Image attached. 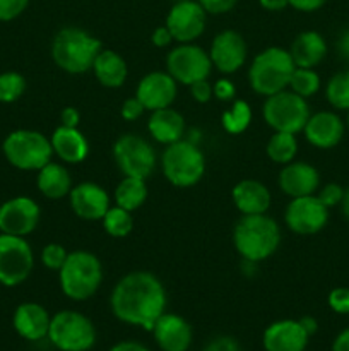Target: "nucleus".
Listing matches in <instances>:
<instances>
[{"label":"nucleus","instance_id":"1","mask_svg":"<svg viewBox=\"0 0 349 351\" xmlns=\"http://www.w3.org/2000/svg\"><path fill=\"white\" fill-rule=\"evenodd\" d=\"M164 285L149 271H132L120 278L109 295V307L120 322L151 331L166 312Z\"/></svg>","mask_w":349,"mask_h":351},{"label":"nucleus","instance_id":"2","mask_svg":"<svg viewBox=\"0 0 349 351\" xmlns=\"http://www.w3.org/2000/svg\"><path fill=\"white\" fill-rule=\"evenodd\" d=\"M279 223L269 215H246L233 230V243L243 261L263 263L276 254L281 243Z\"/></svg>","mask_w":349,"mask_h":351},{"label":"nucleus","instance_id":"3","mask_svg":"<svg viewBox=\"0 0 349 351\" xmlns=\"http://www.w3.org/2000/svg\"><path fill=\"white\" fill-rule=\"evenodd\" d=\"M103 50L101 41L89 31L77 26L62 27L51 40V60L67 74L91 71L96 57Z\"/></svg>","mask_w":349,"mask_h":351},{"label":"nucleus","instance_id":"4","mask_svg":"<svg viewBox=\"0 0 349 351\" xmlns=\"http://www.w3.org/2000/svg\"><path fill=\"white\" fill-rule=\"evenodd\" d=\"M105 271L96 254L89 250L68 252L64 266L58 269V285L68 300L86 302L101 288Z\"/></svg>","mask_w":349,"mask_h":351},{"label":"nucleus","instance_id":"5","mask_svg":"<svg viewBox=\"0 0 349 351\" xmlns=\"http://www.w3.org/2000/svg\"><path fill=\"white\" fill-rule=\"evenodd\" d=\"M294 67L296 65L291 58L289 50L281 47L266 48L257 53L248 67L250 88L263 98L284 91L289 86Z\"/></svg>","mask_w":349,"mask_h":351},{"label":"nucleus","instance_id":"6","mask_svg":"<svg viewBox=\"0 0 349 351\" xmlns=\"http://www.w3.org/2000/svg\"><path fill=\"white\" fill-rule=\"evenodd\" d=\"M161 171L173 187H194L205 173V156L197 143L180 139L164 147L161 154Z\"/></svg>","mask_w":349,"mask_h":351},{"label":"nucleus","instance_id":"7","mask_svg":"<svg viewBox=\"0 0 349 351\" xmlns=\"http://www.w3.org/2000/svg\"><path fill=\"white\" fill-rule=\"evenodd\" d=\"M2 153L10 167L23 171H38L53 158L50 137L40 130L17 129L7 134Z\"/></svg>","mask_w":349,"mask_h":351},{"label":"nucleus","instance_id":"8","mask_svg":"<svg viewBox=\"0 0 349 351\" xmlns=\"http://www.w3.org/2000/svg\"><path fill=\"white\" fill-rule=\"evenodd\" d=\"M47 338L58 351H89L96 343V328L81 312L60 311L51 315Z\"/></svg>","mask_w":349,"mask_h":351},{"label":"nucleus","instance_id":"9","mask_svg":"<svg viewBox=\"0 0 349 351\" xmlns=\"http://www.w3.org/2000/svg\"><path fill=\"white\" fill-rule=\"evenodd\" d=\"M311 112L308 101L291 89L267 96L262 108V117L274 132H303Z\"/></svg>","mask_w":349,"mask_h":351},{"label":"nucleus","instance_id":"10","mask_svg":"<svg viewBox=\"0 0 349 351\" xmlns=\"http://www.w3.org/2000/svg\"><path fill=\"white\" fill-rule=\"evenodd\" d=\"M113 160L123 177L147 178L156 171L157 154L153 144L139 134H123L113 144Z\"/></svg>","mask_w":349,"mask_h":351},{"label":"nucleus","instance_id":"11","mask_svg":"<svg viewBox=\"0 0 349 351\" xmlns=\"http://www.w3.org/2000/svg\"><path fill=\"white\" fill-rule=\"evenodd\" d=\"M34 252L26 237L0 233V285L16 288L31 276Z\"/></svg>","mask_w":349,"mask_h":351},{"label":"nucleus","instance_id":"12","mask_svg":"<svg viewBox=\"0 0 349 351\" xmlns=\"http://www.w3.org/2000/svg\"><path fill=\"white\" fill-rule=\"evenodd\" d=\"M212 69L209 51L195 43H178L166 57V72L178 84L190 86L209 79Z\"/></svg>","mask_w":349,"mask_h":351},{"label":"nucleus","instance_id":"13","mask_svg":"<svg viewBox=\"0 0 349 351\" xmlns=\"http://www.w3.org/2000/svg\"><path fill=\"white\" fill-rule=\"evenodd\" d=\"M328 211L331 209L325 208L315 194L294 197L287 202L284 221L287 228L296 235H317L328 223Z\"/></svg>","mask_w":349,"mask_h":351},{"label":"nucleus","instance_id":"14","mask_svg":"<svg viewBox=\"0 0 349 351\" xmlns=\"http://www.w3.org/2000/svg\"><path fill=\"white\" fill-rule=\"evenodd\" d=\"M207 12L197 0H183L171 5L164 26L177 43H195L204 34Z\"/></svg>","mask_w":349,"mask_h":351},{"label":"nucleus","instance_id":"15","mask_svg":"<svg viewBox=\"0 0 349 351\" xmlns=\"http://www.w3.org/2000/svg\"><path fill=\"white\" fill-rule=\"evenodd\" d=\"M41 208L27 195H16L0 206V233L27 237L38 228Z\"/></svg>","mask_w":349,"mask_h":351},{"label":"nucleus","instance_id":"16","mask_svg":"<svg viewBox=\"0 0 349 351\" xmlns=\"http://www.w3.org/2000/svg\"><path fill=\"white\" fill-rule=\"evenodd\" d=\"M207 51L212 67L221 74L231 75L245 65L248 48L243 34L235 29H224L216 34Z\"/></svg>","mask_w":349,"mask_h":351},{"label":"nucleus","instance_id":"17","mask_svg":"<svg viewBox=\"0 0 349 351\" xmlns=\"http://www.w3.org/2000/svg\"><path fill=\"white\" fill-rule=\"evenodd\" d=\"M67 197L72 213L84 221H101L106 211L112 208L109 194L94 182H81L74 185Z\"/></svg>","mask_w":349,"mask_h":351},{"label":"nucleus","instance_id":"18","mask_svg":"<svg viewBox=\"0 0 349 351\" xmlns=\"http://www.w3.org/2000/svg\"><path fill=\"white\" fill-rule=\"evenodd\" d=\"M135 96L146 112L168 108L178 96V82L166 71H153L140 79Z\"/></svg>","mask_w":349,"mask_h":351},{"label":"nucleus","instance_id":"19","mask_svg":"<svg viewBox=\"0 0 349 351\" xmlns=\"http://www.w3.org/2000/svg\"><path fill=\"white\" fill-rule=\"evenodd\" d=\"M305 139L317 149H332L342 141L346 134V123L341 117L331 110L311 113L303 127Z\"/></svg>","mask_w":349,"mask_h":351},{"label":"nucleus","instance_id":"20","mask_svg":"<svg viewBox=\"0 0 349 351\" xmlns=\"http://www.w3.org/2000/svg\"><path fill=\"white\" fill-rule=\"evenodd\" d=\"M161 351H188L194 341V331L188 321L173 312H164L151 329Z\"/></svg>","mask_w":349,"mask_h":351},{"label":"nucleus","instance_id":"21","mask_svg":"<svg viewBox=\"0 0 349 351\" xmlns=\"http://www.w3.org/2000/svg\"><path fill=\"white\" fill-rule=\"evenodd\" d=\"M277 184L281 192L289 199L313 195L320 187V173L313 165L294 160L281 168Z\"/></svg>","mask_w":349,"mask_h":351},{"label":"nucleus","instance_id":"22","mask_svg":"<svg viewBox=\"0 0 349 351\" xmlns=\"http://www.w3.org/2000/svg\"><path fill=\"white\" fill-rule=\"evenodd\" d=\"M310 335L303 329L300 319H281L266 328L262 346L266 351H305Z\"/></svg>","mask_w":349,"mask_h":351},{"label":"nucleus","instance_id":"23","mask_svg":"<svg viewBox=\"0 0 349 351\" xmlns=\"http://www.w3.org/2000/svg\"><path fill=\"white\" fill-rule=\"evenodd\" d=\"M51 315L43 305L36 302H24L17 305L12 315L14 331L23 339L31 343L41 341L48 336Z\"/></svg>","mask_w":349,"mask_h":351},{"label":"nucleus","instance_id":"24","mask_svg":"<svg viewBox=\"0 0 349 351\" xmlns=\"http://www.w3.org/2000/svg\"><path fill=\"white\" fill-rule=\"evenodd\" d=\"M53 156L64 165H79L89 156V141L79 127L58 125L50 137Z\"/></svg>","mask_w":349,"mask_h":351},{"label":"nucleus","instance_id":"25","mask_svg":"<svg viewBox=\"0 0 349 351\" xmlns=\"http://www.w3.org/2000/svg\"><path fill=\"white\" fill-rule=\"evenodd\" d=\"M231 199L242 216L266 215L272 204V195H270L267 185L259 180H253V178L240 180L233 187Z\"/></svg>","mask_w":349,"mask_h":351},{"label":"nucleus","instance_id":"26","mask_svg":"<svg viewBox=\"0 0 349 351\" xmlns=\"http://www.w3.org/2000/svg\"><path fill=\"white\" fill-rule=\"evenodd\" d=\"M147 132L156 143L168 146V144L183 139L187 132V123L180 112L168 106V108L151 112L149 120H147Z\"/></svg>","mask_w":349,"mask_h":351},{"label":"nucleus","instance_id":"27","mask_svg":"<svg viewBox=\"0 0 349 351\" xmlns=\"http://www.w3.org/2000/svg\"><path fill=\"white\" fill-rule=\"evenodd\" d=\"M327 41L318 31L308 29L298 34L291 43L289 53L296 67L315 69L327 57Z\"/></svg>","mask_w":349,"mask_h":351},{"label":"nucleus","instance_id":"28","mask_svg":"<svg viewBox=\"0 0 349 351\" xmlns=\"http://www.w3.org/2000/svg\"><path fill=\"white\" fill-rule=\"evenodd\" d=\"M91 71L99 84L109 89L122 88L129 77V67H127L125 58L109 48H103L99 51Z\"/></svg>","mask_w":349,"mask_h":351},{"label":"nucleus","instance_id":"29","mask_svg":"<svg viewBox=\"0 0 349 351\" xmlns=\"http://www.w3.org/2000/svg\"><path fill=\"white\" fill-rule=\"evenodd\" d=\"M36 187L47 199L51 201H60V199L67 197L72 185L70 173H68L67 167L58 161H50L44 165L43 168L36 171Z\"/></svg>","mask_w":349,"mask_h":351},{"label":"nucleus","instance_id":"30","mask_svg":"<svg viewBox=\"0 0 349 351\" xmlns=\"http://www.w3.org/2000/svg\"><path fill=\"white\" fill-rule=\"evenodd\" d=\"M147 195L149 192H147V184L144 178L123 177L113 192V202L115 206L133 213L142 208L144 202L147 201Z\"/></svg>","mask_w":349,"mask_h":351},{"label":"nucleus","instance_id":"31","mask_svg":"<svg viewBox=\"0 0 349 351\" xmlns=\"http://www.w3.org/2000/svg\"><path fill=\"white\" fill-rule=\"evenodd\" d=\"M298 147L300 146H298L296 134L274 132L272 136H270V139L267 141L266 153L270 161L284 167V165L296 160Z\"/></svg>","mask_w":349,"mask_h":351},{"label":"nucleus","instance_id":"32","mask_svg":"<svg viewBox=\"0 0 349 351\" xmlns=\"http://www.w3.org/2000/svg\"><path fill=\"white\" fill-rule=\"evenodd\" d=\"M253 119L252 106L245 101V99H235L233 105L228 110H224L221 117L222 129L231 136H238L243 134L250 127Z\"/></svg>","mask_w":349,"mask_h":351},{"label":"nucleus","instance_id":"33","mask_svg":"<svg viewBox=\"0 0 349 351\" xmlns=\"http://www.w3.org/2000/svg\"><path fill=\"white\" fill-rule=\"evenodd\" d=\"M328 105L339 112H349V69L332 75L325 84Z\"/></svg>","mask_w":349,"mask_h":351},{"label":"nucleus","instance_id":"34","mask_svg":"<svg viewBox=\"0 0 349 351\" xmlns=\"http://www.w3.org/2000/svg\"><path fill=\"white\" fill-rule=\"evenodd\" d=\"M103 228L113 239H125L133 230V216L120 206H112L101 219Z\"/></svg>","mask_w":349,"mask_h":351},{"label":"nucleus","instance_id":"35","mask_svg":"<svg viewBox=\"0 0 349 351\" xmlns=\"http://www.w3.org/2000/svg\"><path fill=\"white\" fill-rule=\"evenodd\" d=\"M320 86H322L320 75H318V72L315 71V69L294 67L287 89L296 93V95L301 96V98L308 99L320 91Z\"/></svg>","mask_w":349,"mask_h":351},{"label":"nucleus","instance_id":"36","mask_svg":"<svg viewBox=\"0 0 349 351\" xmlns=\"http://www.w3.org/2000/svg\"><path fill=\"white\" fill-rule=\"evenodd\" d=\"M26 93V79L21 72L7 71L0 74V103L17 101Z\"/></svg>","mask_w":349,"mask_h":351},{"label":"nucleus","instance_id":"37","mask_svg":"<svg viewBox=\"0 0 349 351\" xmlns=\"http://www.w3.org/2000/svg\"><path fill=\"white\" fill-rule=\"evenodd\" d=\"M67 256H68V250L65 249L62 243L51 242V243H48V245L43 247L40 259H41V264H43L47 269L57 271L58 273V269L64 266Z\"/></svg>","mask_w":349,"mask_h":351},{"label":"nucleus","instance_id":"38","mask_svg":"<svg viewBox=\"0 0 349 351\" xmlns=\"http://www.w3.org/2000/svg\"><path fill=\"white\" fill-rule=\"evenodd\" d=\"M344 192H346V189L342 187V185L335 184V182H331V184L320 185L315 195L320 199V202L325 206V208L332 209V208H337V206L342 204Z\"/></svg>","mask_w":349,"mask_h":351},{"label":"nucleus","instance_id":"39","mask_svg":"<svg viewBox=\"0 0 349 351\" xmlns=\"http://www.w3.org/2000/svg\"><path fill=\"white\" fill-rule=\"evenodd\" d=\"M328 308L339 315H349V287H337L327 297Z\"/></svg>","mask_w":349,"mask_h":351},{"label":"nucleus","instance_id":"40","mask_svg":"<svg viewBox=\"0 0 349 351\" xmlns=\"http://www.w3.org/2000/svg\"><path fill=\"white\" fill-rule=\"evenodd\" d=\"M29 5V0H0V23L17 19Z\"/></svg>","mask_w":349,"mask_h":351},{"label":"nucleus","instance_id":"41","mask_svg":"<svg viewBox=\"0 0 349 351\" xmlns=\"http://www.w3.org/2000/svg\"><path fill=\"white\" fill-rule=\"evenodd\" d=\"M144 112H146V108H144V105L139 101L137 96L127 98L122 103V108H120V115H122L125 122H135V120H139L144 115Z\"/></svg>","mask_w":349,"mask_h":351},{"label":"nucleus","instance_id":"42","mask_svg":"<svg viewBox=\"0 0 349 351\" xmlns=\"http://www.w3.org/2000/svg\"><path fill=\"white\" fill-rule=\"evenodd\" d=\"M212 93L219 101H233L236 96V86L233 84V81L222 77L212 84Z\"/></svg>","mask_w":349,"mask_h":351},{"label":"nucleus","instance_id":"43","mask_svg":"<svg viewBox=\"0 0 349 351\" xmlns=\"http://www.w3.org/2000/svg\"><path fill=\"white\" fill-rule=\"evenodd\" d=\"M188 88H190L192 98L197 103H207L211 101V98L214 96V93H212V84L209 82V79H202V81L194 82V84H190Z\"/></svg>","mask_w":349,"mask_h":351},{"label":"nucleus","instance_id":"44","mask_svg":"<svg viewBox=\"0 0 349 351\" xmlns=\"http://www.w3.org/2000/svg\"><path fill=\"white\" fill-rule=\"evenodd\" d=\"M207 14H214V16H221V14L229 12L233 7L236 5L238 0H197Z\"/></svg>","mask_w":349,"mask_h":351},{"label":"nucleus","instance_id":"45","mask_svg":"<svg viewBox=\"0 0 349 351\" xmlns=\"http://www.w3.org/2000/svg\"><path fill=\"white\" fill-rule=\"evenodd\" d=\"M204 351H242L238 341L231 336H218L207 343Z\"/></svg>","mask_w":349,"mask_h":351},{"label":"nucleus","instance_id":"46","mask_svg":"<svg viewBox=\"0 0 349 351\" xmlns=\"http://www.w3.org/2000/svg\"><path fill=\"white\" fill-rule=\"evenodd\" d=\"M327 3V0H289V7H293L298 12H317Z\"/></svg>","mask_w":349,"mask_h":351},{"label":"nucleus","instance_id":"47","mask_svg":"<svg viewBox=\"0 0 349 351\" xmlns=\"http://www.w3.org/2000/svg\"><path fill=\"white\" fill-rule=\"evenodd\" d=\"M151 41H153L154 47L157 48H166L168 45L173 43V36H171L170 29L166 26H157L156 29L151 34Z\"/></svg>","mask_w":349,"mask_h":351},{"label":"nucleus","instance_id":"48","mask_svg":"<svg viewBox=\"0 0 349 351\" xmlns=\"http://www.w3.org/2000/svg\"><path fill=\"white\" fill-rule=\"evenodd\" d=\"M81 123V112L75 106H67L60 112V125L79 127Z\"/></svg>","mask_w":349,"mask_h":351},{"label":"nucleus","instance_id":"49","mask_svg":"<svg viewBox=\"0 0 349 351\" xmlns=\"http://www.w3.org/2000/svg\"><path fill=\"white\" fill-rule=\"evenodd\" d=\"M108 351H151L147 346H144L139 341H120L116 345H113Z\"/></svg>","mask_w":349,"mask_h":351},{"label":"nucleus","instance_id":"50","mask_svg":"<svg viewBox=\"0 0 349 351\" xmlns=\"http://www.w3.org/2000/svg\"><path fill=\"white\" fill-rule=\"evenodd\" d=\"M337 53L341 55L342 60H346L349 64V27L341 33L337 40Z\"/></svg>","mask_w":349,"mask_h":351},{"label":"nucleus","instance_id":"51","mask_svg":"<svg viewBox=\"0 0 349 351\" xmlns=\"http://www.w3.org/2000/svg\"><path fill=\"white\" fill-rule=\"evenodd\" d=\"M331 351H349V328L342 329V331L335 336Z\"/></svg>","mask_w":349,"mask_h":351},{"label":"nucleus","instance_id":"52","mask_svg":"<svg viewBox=\"0 0 349 351\" xmlns=\"http://www.w3.org/2000/svg\"><path fill=\"white\" fill-rule=\"evenodd\" d=\"M260 7L269 12H281L286 7H289V0H259Z\"/></svg>","mask_w":349,"mask_h":351},{"label":"nucleus","instance_id":"53","mask_svg":"<svg viewBox=\"0 0 349 351\" xmlns=\"http://www.w3.org/2000/svg\"><path fill=\"white\" fill-rule=\"evenodd\" d=\"M300 322H301V326H303L305 331H307L308 335H310V338L315 335V332L318 331V322H317V319L311 317V315H305V317L300 319Z\"/></svg>","mask_w":349,"mask_h":351},{"label":"nucleus","instance_id":"54","mask_svg":"<svg viewBox=\"0 0 349 351\" xmlns=\"http://www.w3.org/2000/svg\"><path fill=\"white\" fill-rule=\"evenodd\" d=\"M341 209H342V215H344L346 219H348V221H349V187H346L344 199H342Z\"/></svg>","mask_w":349,"mask_h":351},{"label":"nucleus","instance_id":"55","mask_svg":"<svg viewBox=\"0 0 349 351\" xmlns=\"http://www.w3.org/2000/svg\"><path fill=\"white\" fill-rule=\"evenodd\" d=\"M346 129L349 130V112H348V119H346Z\"/></svg>","mask_w":349,"mask_h":351},{"label":"nucleus","instance_id":"56","mask_svg":"<svg viewBox=\"0 0 349 351\" xmlns=\"http://www.w3.org/2000/svg\"><path fill=\"white\" fill-rule=\"evenodd\" d=\"M170 2H173V3H177V2H183V0H170Z\"/></svg>","mask_w":349,"mask_h":351},{"label":"nucleus","instance_id":"57","mask_svg":"<svg viewBox=\"0 0 349 351\" xmlns=\"http://www.w3.org/2000/svg\"><path fill=\"white\" fill-rule=\"evenodd\" d=\"M0 206H2V202H0Z\"/></svg>","mask_w":349,"mask_h":351}]
</instances>
